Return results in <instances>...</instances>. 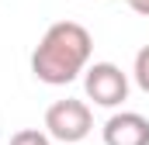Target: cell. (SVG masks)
<instances>
[{"instance_id":"3957f363","label":"cell","mask_w":149,"mask_h":145,"mask_svg":"<svg viewBox=\"0 0 149 145\" xmlns=\"http://www.w3.org/2000/svg\"><path fill=\"white\" fill-rule=\"evenodd\" d=\"M83 90L97 107H121L128 100V76L114 62H94L83 69Z\"/></svg>"},{"instance_id":"277c9868","label":"cell","mask_w":149,"mask_h":145,"mask_svg":"<svg viewBox=\"0 0 149 145\" xmlns=\"http://www.w3.org/2000/svg\"><path fill=\"white\" fill-rule=\"evenodd\" d=\"M104 145H149V121L139 110H118L101 128Z\"/></svg>"},{"instance_id":"7a4b0ae2","label":"cell","mask_w":149,"mask_h":145,"mask_svg":"<svg viewBox=\"0 0 149 145\" xmlns=\"http://www.w3.org/2000/svg\"><path fill=\"white\" fill-rule=\"evenodd\" d=\"M94 128V114L87 107V100H76V97H66V100H56L52 107L45 110V131L56 138V142H83Z\"/></svg>"},{"instance_id":"8992f818","label":"cell","mask_w":149,"mask_h":145,"mask_svg":"<svg viewBox=\"0 0 149 145\" xmlns=\"http://www.w3.org/2000/svg\"><path fill=\"white\" fill-rule=\"evenodd\" d=\"M132 76H135L139 90H142V93H149V45H142V48L135 52V62H132Z\"/></svg>"},{"instance_id":"5b68a950","label":"cell","mask_w":149,"mask_h":145,"mask_svg":"<svg viewBox=\"0 0 149 145\" xmlns=\"http://www.w3.org/2000/svg\"><path fill=\"white\" fill-rule=\"evenodd\" d=\"M7 145H52V135L42 131V128H21V131L10 135Z\"/></svg>"},{"instance_id":"6da1fadb","label":"cell","mask_w":149,"mask_h":145,"mask_svg":"<svg viewBox=\"0 0 149 145\" xmlns=\"http://www.w3.org/2000/svg\"><path fill=\"white\" fill-rule=\"evenodd\" d=\"M94 38L76 21H56L45 28L42 41L31 52V72L49 86H66L90 66Z\"/></svg>"},{"instance_id":"52a82bcc","label":"cell","mask_w":149,"mask_h":145,"mask_svg":"<svg viewBox=\"0 0 149 145\" xmlns=\"http://www.w3.org/2000/svg\"><path fill=\"white\" fill-rule=\"evenodd\" d=\"M135 14H142V17H149V0H125Z\"/></svg>"}]
</instances>
